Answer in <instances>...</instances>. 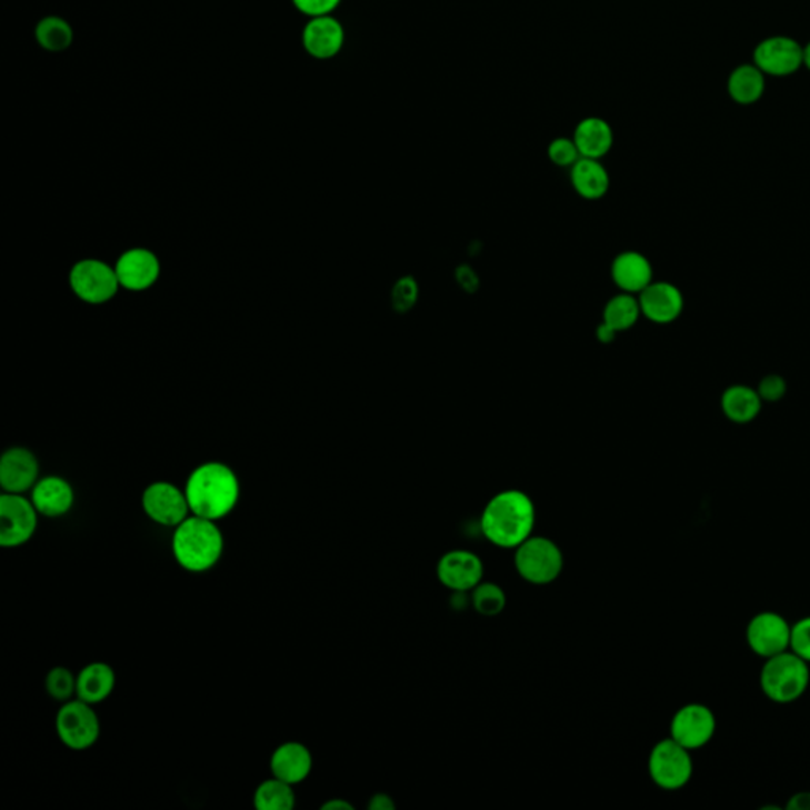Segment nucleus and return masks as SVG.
I'll use <instances>...</instances> for the list:
<instances>
[{"instance_id": "obj_27", "label": "nucleus", "mask_w": 810, "mask_h": 810, "mask_svg": "<svg viewBox=\"0 0 810 810\" xmlns=\"http://www.w3.org/2000/svg\"><path fill=\"white\" fill-rule=\"evenodd\" d=\"M641 313L640 301L634 294L622 293L616 294L604 306L603 311V323L608 327L613 328L616 333L621 331L630 330L637 324Z\"/></svg>"}, {"instance_id": "obj_28", "label": "nucleus", "mask_w": 810, "mask_h": 810, "mask_svg": "<svg viewBox=\"0 0 810 810\" xmlns=\"http://www.w3.org/2000/svg\"><path fill=\"white\" fill-rule=\"evenodd\" d=\"M253 806L259 810H291L297 806V794L291 789V783L272 776L257 787Z\"/></svg>"}, {"instance_id": "obj_16", "label": "nucleus", "mask_w": 810, "mask_h": 810, "mask_svg": "<svg viewBox=\"0 0 810 810\" xmlns=\"http://www.w3.org/2000/svg\"><path fill=\"white\" fill-rule=\"evenodd\" d=\"M343 42H346V31L341 22L331 14L311 18L302 31L304 50L320 61L338 56L342 51Z\"/></svg>"}, {"instance_id": "obj_38", "label": "nucleus", "mask_w": 810, "mask_h": 810, "mask_svg": "<svg viewBox=\"0 0 810 810\" xmlns=\"http://www.w3.org/2000/svg\"><path fill=\"white\" fill-rule=\"evenodd\" d=\"M369 809L371 810H393L394 802L388 794L379 793L374 794L369 801Z\"/></svg>"}, {"instance_id": "obj_32", "label": "nucleus", "mask_w": 810, "mask_h": 810, "mask_svg": "<svg viewBox=\"0 0 810 810\" xmlns=\"http://www.w3.org/2000/svg\"><path fill=\"white\" fill-rule=\"evenodd\" d=\"M548 157L554 166L572 168L581 159L573 138H556L548 146Z\"/></svg>"}, {"instance_id": "obj_18", "label": "nucleus", "mask_w": 810, "mask_h": 810, "mask_svg": "<svg viewBox=\"0 0 810 810\" xmlns=\"http://www.w3.org/2000/svg\"><path fill=\"white\" fill-rule=\"evenodd\" d=\"M611 278L623 293L640 294L654 282V270L643 253L627 250L619 253L611 264Z\"/></svg>"}, {"instance_id": "obj_41", "label": "nucleus", "mask_w": 810, "mask_h": 810, "mask_svg": "<svg viewBox=\"0 0 810 810\" xmlns=\"http://www.w3.org/2000/svg\"><path fill=\"white\" fill-rule=\"evenodd\" d=\"M802 66L810 72V42L802 47Z\"/></svg>"}, {"instance_id": "obj_9", "label": "nucleus", "mask_w": 810, "mask_h": 810, "mask_svg": "<svg viewBox=\"0 0 810 810\" xmlns=\"http://www.w3.org/2000/svg\"><path fill=\"white\" fill-rule=\"evenodd\" d=\"M716 730L714 711L703 703H689L674 712L670 723V738L693 752L709 744Z\"/></svg>"}, {"instance_id": "obj_8", "label": "nucleus", "mask_w": 810, "mask_h": 810, "mask_svg": "<svg viewBox=\"0 0 810 810\" xmlns=\"http://www.w3.org/2000/svg\"><path fill=\"white\" fill-rule=\"evenodd\" d=\"M39 511L32 500L6 492L0 498V547L20 548L39 528Z\"/></svg>"}, {"instance_id": "obj_34", "label": "nucleus", "mask_w": 810, "mask_h": 810, "mask_svg": "<svg viewBox=\"0 0 810 810\" xmlns=\"http://www.w3.org/2000/svg\"><path fill=\"white\" fill-rule=\"evenodd\" d=\"M790 651L810 666V616L791 626Z\"/></svg>"}, {"instance_id": "obj_10", "label": "nucleus", "mask_w": 810, "mask_h": 810, "mask_svg": "<svg viewBox=\"0 0 810 810\" xmlns=\"http://www.w3.org/2000/svg\"><path fill=\"white\" fill-rule=\"evenodd\" d=\"M791 623L776 611H761L750 619L746 640L753 654L761 659L789 651Z\"/></svg>"}, {"instance_id": "obj_12", "label": "nucleus", "mask_w": 810, "mask_h": 810, "mask_svg": "<svg viewBox=\"0 0 810 810\" xmlns=\"http://www.w3.org/2000/svg\"><path fill=\"white\" fill-rule=\"evenodd\" d=\"M143 510L157 524L178 528L188 520L190 507L186 491L167 481H157L143 492Z\"/></svg>"}, {"instance_id": "obj_21", "label": "nucleus", "mask_w": 810, "mask_h": 810, "mask_svg": "<svg viewBox=\"0 0 810 810\" xmlns=\"http://www.w3.org/2000/svg\"><path fill=\"white\" fill-rule=\"evenodd\" d=\"M32 503L43 517L58 518L69 513L74 503L73 488L61 477H47L32 489Z\"/></svg>"}, {"instance_id": "obj_7", "label": "nucleus", "mask_w": 810, "mask_h": 810, "mask_svg": "<svg viewBox=\"0 0 810 810\" xmlns=\"http://www.w3.org/2000/svg\"><path fill=\"white\" fill-rule=\"evenodd\" d=\"M100 719L92 704L86 701L70 700L63 703L56 716V731L67 748L77 750L91 749L100 738Z\"/></svg>"}, {"instance_id": "obj_14", "label": "nucleus", "mask_w": 810, "mask_h": 810, "mask_svg": "<svg viewBox=\"0 0 810 810\" xmlns=\"http://www.w3.org/2000/svg\"><path fill=\"white\" fill-rule=\"evenodd\" d=\"M437 577L451 591H473L483 581V562L476 552L453 550L440 558Z\"/></svg>"}, {"instance_id": "obj_3", "label": "nucleus", "mask_w": 810, "mask_h": 810, "mask_svg": "<svg viewBox=\"0 0 810 810\" xmlns=\"http://www.w3.org/2000/svg\"><path fill=\"white\" fill-rule=\"evenodd\" d=\"M171 548L182 569L203 573L222 558L223 536L216 521L192 514L174 530Z\"/></svg>"}, {"instance_id": "obj_25", "label": "nucleus", "mask_w": 810, "mask_h": 810, "mask_svg": "<svg viewBox=\"0 0 810 810\" xmlns=\"http://www.w3.org/2000/svg\"><path fill=\"white\" fill-rule=\"evenodd\" d=\"M116 673L104 662L89 663L77 676V696L89 704L102 703L113 693Z\"/></svg>"}, {"instance_id": "obj_30", "label": "nucleus", "mask_w": 810, "mask_h": 810, "mask_svg": "<svg viewBox=\"0 0 810 810\" xmlns=\"http://www.w3.org/2000/svg\"><path fill=\"white\" fill-rule=\"evenodd\" d=\"M472 604L480 614L498 616L506 608L507 596L496 582L481 581L472 591Z\"/></svg>"}, {"instance_id": "obj_29", "label": "nucleus", "mask_w": 810, "mask_h": 810, "mask_svg": "<svg viewBox=\"0 0 810 810\" xmlns=\"http://www.w3.org/2000/svg\"><path fill=\"white\" fill-rule=\"evenodd\" d=\"M36 40L43 50L61 52L73 43V29L63 18L47 17L36 26Z\"/></svg>"}, {"instance_id": "obj_23", "label": "nucleus", "mask_w": 810, "mask_h": 810, "mask_svg": "<svg viewBox=\"0 0 810 810\" xmlns=\"http://www.w3.org/2000/svg\"><path fill=\"white\" fill-rule=\"evenodd\" d=\"M573 141L577 143L581 157L600 160L613 148L614 133L604 119L591 116V118L582 119L577 126Z\"/></svg>"}, {"instance_id": "obj_13", "label": "nucleus", "mask_w": 810, "mask_h": 810, "mask_svg": "<svg viewBox=\"0 0 810 810\" xmlns=\"http://www.w3.org/2000/svg\"><path fill=\"white\" fill-rule=\"evenodd\" d=\"M70 282H72L74 293L81 300L92 302V304L110 300L121 286L116 270H111L108 264L99 260L80 261L73 268Z\"/></svg>"}, {"instance_id": "obj_40", "label": "nucleus", "mask_w": 810, "mask_h": 810, "mask_svg": "<svg viewBox=\"0 0 810 810\" xmlns=\"http://www.w3.org/2000/svg\"><path fill=\"white\" fill-rule=\"evenodd\" d=\"M322 810H353V806L350 802L336 798V800L324 802Z\"/></svg>"}, {"instance_id": "obj_2", "label": "nucleus", "mask_w": 810, "mask_h": 810, "mask_svg": "<svg viewBox=\"0 0 810 810\" xmlns=\"http://www.w3.org/2000/svg\"><path fill=\"white\" fill-rule=\"evenodd\" d=\"M238 477L229 466L208 462L193 470L186 484L190 511L196 517L218 521L234 510L239 500Z\"/></svg>"}, {"instance_id": "obj_19", "label": "nucleus", "mask_w": 810, "mask_h": 810, "mask_svg": "<svg viewBox=\"0 0 810 810\" xmlns=\"http://www.w3.org/2000/svg\"><path fill=\"white\" fill-rule=\"evenodd\" d=\"M116 274L119 283L126 289L144 290L156 282L159 276V261L149 250H129L116 264Z\"/></svg>"}, {"instance_id": "obj_6", "label": "nucleus", "mask_w": 810, "mask_h": 810, "mask_svg": "<svg viewBox=\"0 0 810 810\" xmlns=\"http://www.w3.org/2000/svg\"><path fill=\"white\" fill-rule=\"evenodd\" d=\"M648 769L649 776L660 789H684L693 776L692 750L686 749L673 738L662 739L651 750Z\"/></svg>"}, {"instance_id": "obj_22", "label": "nucleus", "mask_w": 810, "mask_h": 810, "mask_svg": "<svg viewBox=\"0 0 810 810\" xmlns=\"http://www.w3.org/2000/svg\"><path fill=\"white\" fill-rule=\"evenodd\" d=\"M767 91V74L756 63H741L731 70L727 80V92L741 107L759 103Z\"/></svg>"}, {"instance_id": "obj_37", "label": "nucleus", "mask_w": 810, "mask_h": 810, "mask_svg": "<svg viewBox=\"0 0 810 810\" xmlns=\"http://www.w3.org/2000/svg\"><path fill=\"white\" fill-rule=\"evenodd\" d=\"M786 808L789 810H810V791H798L791 794Z\"/></svg>"}, {"instance_id": "obj_17", "label": "nucleus", "mask_w": 810, "mask_h": 810, "mask_svg": "<svg viewBox=\"0 0 810 810\" xmlns=\"http://www.w3.org/2000/svg\"><path fill=\"white\" fill-rule=\"evenodd\" d=\"M39 478V462L31 451L11 448L0 461V484L10 494H22L36 487Z\"/></svg>"}, {"instance_id": "obj_11", "label": "nucleus", "mask_w": 810, "mask_h": 810, "mask_svg": "<svg viewBox=\"0 0 810 810\" xmlns=\"http://www.w3.org/2000/svg\"><path fill=\"white\" fill-rule=\"evenodd\" d=\"M752 62L772 78L791 77L802 69V44L787 36L761 40L753 50Z\"/></svg>"}, {"instance_id": "obj_26", "label": "nucleus", "mask_w": 810, "mask_h": 810, "mask_svg": "<svg viewBox=\"0 0 810 810\" xmlns=\"http://www.w3.org/2000/svg\"><path fill=\"white\" fill-rule=\"evenodd\" d=\"M573 189L584 200H600L610 189V174L597 159L581 157L570 171Z\"/></svg>"}, {"instance_id": "obj_4", "label": "nucleus", "mask_w": 810, "mask_h": 810, "mask_svg": "<svg viewBox=\"0 0 810 810\" xmlns=\"http://www.w3.org/2000/svg\"><path fill=\"white\" fill-rule=\"evenodd\" d=\"M809 684V663L790 649L764 659L760 671V687L761 692L772 703H794L804 696Z\"/></svg>"}, {"instance_id": "obj_24", "label": "nucleus", "mask_w": 810, "mask_h": 810, "mask_svg": "<svg viewBox=\"0 0 810 810\" xmlns=\"http://www.w3.org/2000/svg\"><path fill=\"white\" fill-rule=\"evenodd\" d=\"M723 416L734 424H749L760 416L761 401L757 388L749 384H731L720 398Z\"/></svg>"}, {"instance_id": "obj_20", "label": "nucleus", "mask_w": 810, "mask_h": 810, "mask_svg": "<svg viewBox=\"0 0 810 810\" xmlns=\"http://www.w3.org/2000/svg\"><path fill=\"white\" fill-rule=\"evenodd\" d=\"M271 772L283 782L300 783L309 778L312 771V753L301 742H283L271 757Z\"/></svg>"}, {"instance_id": "obj_33", "label": "nucleus", "mask_w": 810, "mask_h": 810, "mask_svg": "<svg viewBox=\"0 0 810 810\" xmlns=\"http://www.w3.org/2000/svg\"><path fill=\"white\" fill-rule=\"evenodd\" d=\"M418 300V283L416 279L407 278L399 279L396 282L393 289V304L398 312H407L413 308Z\"/></svg>"}, {"instance_id": "obj_35", "label": "nucleus", "mask_w": 810, "mask_h": 810, "mask_svg": "<svg viewBox=\"0 0 810 810\" xmlns=\"http://www.w3.org/2000/svg\"><path fill=\"white\" fill-rule=\"evenodd\" d=\"M757 391H759L761 401L779 402L780 399L787 394L786 379L779 374L764 376L763 379L760 380Z\"/></svg>"}, {"instance_id": "obj_15", "label": "nucleus", "mask_w": 810, "mask_h": 810, "mask_svg": "<svg viewBox=\"0 0 810 810\" xmlns=\"http://www.w3.org/2000/svg\"><path fill=\"white\" fill-rule=\"evenodd\" d=\"M641 313L652 323H673L684 311V294L674 283L660 281L649 283L640 294Z\"/></svg>"}, {"instance_id": "obj_36", "label": "nucleus", "mask_w": 810, "mask_h": 810, "mask_svg": "<svg viewBox=\"0 0 810 810\" xmlns=\"http://www.w3.org/2000/svg\"><path fill=\"white\" fill-rule=\"evenodd\" d=\"M291 2L306 17L316 18L333 13L342 0H291Z\"/></svg>"}, {"instance_id": "obj_5", "label": "nucleus", "mask_w": 810, "mask_h": 810, "mask_svg": "<svg viewBox=\"0 0 810 810\" xmlns=\"http://www.w3.org/2000/svg\"><path fill=\"white\" fill-rule=\"evenodd\" d=\"M514 566L522 580L530 584H550L562 573L563 554L551 539L530 536L517 548Z\"/></svg>"}, {"instance_id": "obj_1", "label": "nucleus", "mask_w": 810, "mask_h": 810, "mask_svg": "<svg viewBox=\"0 0 810 810\" xmlns=\"http://www.w3.org/2000/svg\"><path fill=\"white\" fill-rule=\"evenodd\" d=\"M536 518L532 499L526 492L509 489L489 500L481 514V530L496 547L517 550L532 536Z\"/></svg>"}, {"instance_id": "obj_39", "label": "nucleus", "mask_w": 810, "mask_h": 810, "mask_svg": "<svg viewBox=\"0 0 810 810\" xmlns=\"http://www.w3.org/2000/svg\"><path fill=\"white\" fill-rule=\"evenodd\" d=\"M616 331L613 328L608 327L607 323H600L599 328H597V339H599L602 343H610L613 342L616 339Z\"/></svg>"}, {"instance_id": "obj_31", "label": "nucleus", "mask_w": 810, "mask_h": 810, "mask_svg": "<svg viewBox=\"0 0 810 810\" xmlns=\"http://www.w3.org/2000/svg\"><path fill=\"white\" fill-rule=\"evenodd\" d=\"M44 687H47L48 696L66 703V701L72 700L77 693V678L69 668L56 667L47 674Z\"/></svg>"}]
</instances>
